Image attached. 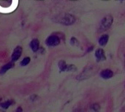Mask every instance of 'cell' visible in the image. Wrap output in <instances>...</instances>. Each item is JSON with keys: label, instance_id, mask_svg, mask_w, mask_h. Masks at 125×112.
Here are the masks:
<instances>
[{"label": "cell", "instance_id": "6da1fadb", "mask_svg": "<svg viewBox=\"0 0 125 112\" xmlns=\"http://www.w3.org/2000/svg\"><path fill=\"white\" fill-rule=\"evenodd\" d=\"M75 17L70 14H64L63 15H61L58 19V22L59 23H62L65 26L72 25L75 23Z\"/></svg>", "mask_w": 125, "mask_h": 112}, {"label": "cell", "instance_id": "7a4b0ae2", "mask_svg": "<svg viewBox=\"0 0 125 112\" xmlns=\"http://www.w3.org/2000/svg\"><path fill=\"white\" fill-rule=\"evenodd\" d=\"M114 22V19L111 15H107L105 16L102 20L100 24V28L102 31H106L108 30L112 25Z\"/></svg>", "mask_w": 125, "mask_h": 112}, {"label": "cell", "instance_id": "3957f363", "mask_svg": "<svg viewBox=\"0 0 125 112\" xmlns=\"http://www.w3.org/2000/svg\"><path fill=\"white\" fill-rule=\"evenodd\" d=\"M59 69L61 72L75 71L76 68L74 65H68L64 60H60L59 62Z\"/></svg>", "mask_w": 125, "mask_h": 112}, {"label": "cell", "instance_id": "277c9868", "mask_svg": "<svg viewBox=\"0 0 125 112\" xmlns=\"http://www.w3.org/2000/svg\"><path fill=\"white\" fill-rule=\"evenodd\" d=\"M59 43H60V39L59 36H57L56 35H51V36H48L47 38V39L45 40V44L50 47L56 46V45L59 44Z\"/></svg>", "mask_w": 125, "mask_h": 112}, {"label": "cell", "instance_id": "5b68a950", "mask_svg": "<svg viewBox=\"0 0 125 112\" xmlns=\"http://www.w3.org/2000/svg\"><path fill=\"white\" fill-rule=\"evenodd\" d=\"M22 47H20V46H17L15 48V50H14V51H13V52H12V57H11V58H12V60L14 62V61H16V60H18V59H19V58L21 57V53H22Z\"/></svg>", "mask_w": 125, "mask_h": 112}, {"label": "cell", "instance_id": "8992f818", "mask_svg": "<svg viewBox=\"0 0 125 112\" xmlns=\"http://www.w3.org/2000/svg\"><path fill=\"white\" fill-rule=\"evenodd\" d=\"M95 57L97 60L98 62L100 61H103L105 60L106 57H105V53L103 49H98L95 52Z\"/></svg>", "mask_w": 125, "mask_h": 112}, {"label": "cell", "instance_id": "52a82bcc", "mask_svg": "<svg viewBox=\"0 0 125 112\" xmlns=\"http://www.w3.org/2000/svg\"><path fill=\"white\" fill-rule=\"evenodd\" d=\"M114 72L111 69H104L100 73V77L104 79H108L113 77Z\"/></svg>", "mask_w": 125, "mask_h": 112}, {"label": "cell", "instance_id": "ba28073f", "mask_svg": "<svg viewBox=\"0 0 125 112\" xmlns=\"http://www.w3.org/2000/svg\"><path fill=\"white\" fill-rule=\"evenodd\" d=\"M30 47L32 50L33 52H37L39 48H40V42L39 40L37 39H34L31 40V43H30Z\"/></svg>", "mask_w": 125, "mask_h": 112}, {"label": "cell", "instance_id": "9c48e42d", "mask_svg": "<svg viewBox=\"0 0 125 112\" xmlns=\"http://www.w3.org/2000/svg\"><path fill=\"white\" fill-rule=\"evenodd\" d=\"M13 66H14L13 62H10V63H8L4 65V66L1 68V69H0V74H5L8 70H10V69H12V68L13 67Z\"/></svg>", "mask_w": 125, "mask_h": 112}, {"label": "cell", "instance_id": "30bf717a", "mask_svg": "<svg viewBox=\"0 0 125 112\" xmlns=\"http://www.w3.org/2000/svg\"><path fill=\"white\" fill-rule=\"evenodd\" d=\"M109 39V36L107 34H104L103 35L100 39H99V44L101 46H105L107 44L108 42Z\"/></svg>", "mask_w": 125, "mask_h": 112}, {"label": "cell", "instance_id": "8fae6325", "mask_svg": "<svg viewBox=\"0 0 125 112\" xmlns=\"http://www.w3.org/2000/svg\"><path fill=\"white\" fill-rule=\"evenodd\" d=\"M30 62V58L29 57H26L23 59V60L21 62V66H27Z\"/></svg>", "mask_w": 125, "mask_h": 112}, {"label": "cell", "instance_id": "7c38bea8", "mask_svg": "<svg viewBox=\"0 0 125 112\" xmlns=\"http://www.w3.org/2000/svg\"><path fill=\"white\" fill-rule=\"evenodd\" d=\"M12 103V101H6V102H4V103H2L1 104V106L3 108V109H7L11 104Z\"/></svg>", "mask_w": 125, "mask_h": 112}, {"label": "cell", "instance_id": "4fadbf2b", "mask_svg": "<svg viewBox=\"0 0 125 112\" xmlns=\"http://www.w3.org/2000/svg\"><path fill=\"white\" fill-rule=\"evenodd\" d=\"M70 42H71V44H72L73 45H75V44H78V40H77L75 38H74V37L71 39Z\"/></svg>", "mask_w": 125, "mask_h": 112}, {"label": "cell", "instance_id": "5bb4252c", "mask_svg": "<svg viewBox=\"0 0 125 112\" xmlns=\"http://www.w3.org/2000/svg\"><path fill=\"white\" fill-rule=\"evenodd\" d=\"M92 109H93L94 111H98V110L100 109V106H99L98 104H94V105L92 106Z\"/></svg>", "mask_w": 125, "mask_h": 112}]
</instances>
